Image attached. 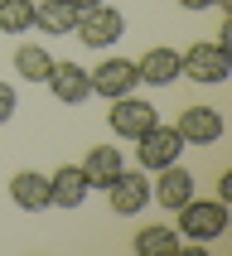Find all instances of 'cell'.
I'll list each match as a JSON object with an SVG mask.
<instances>
[{
	"mask_svg": "<svg viewBox=\"0 0 232 256\" xmlns=\"http://www.w3.org/2000/svg\"><path fill=\"white\" fill-rule=\"evenodd\" d=\"M179 78H194V82L203 87H218L232 78V48L218 39H198L188 44L184 54H179Z\"/></svg>",
	"mask_w": 232,
	"mask_h": 256,
	"instance_id": "1",
	"label": "cell"
},
{
	"mask_svg": "<svg viewBox=\"0 0 232 256\" xmlns=\"http://www.w3.org/2000/svg\"><path fill=\"white\" fill-rule=\"evenodd\" d=\"M228 232V203L222 198H194L179 208V237L188 246H203V242H218Z\"/></svg>",
	"mask_w": 232,
	"mask_h": 256,
	"instance_id": "2",
	"label": "cell"
},
{
	"mask_svg": "<svg viewBox=\"0 0 232 256\" xmlns=\"http://www.w3.org/2000/svg\"><path fill=\"white\" fill-rule=\"evenodd\" d=\"M179 155H184V140H179V130L164 126V121H155L145 136H136V160H140L145 174H155V170H164V164H174Z\"/></svg>",
	"mask_w": 232,
	"mask_h": 256,
	"instance_id": "3",
	"label": "cell"
},
{
	"mask_svg": "<svg viewBox=\"0 0 232 256\" xmlns=\"http://www.w3.org/2000/svg\"><path fill=\"white\" fill-rule=\"evenodd\" d=\"M121 34H126V20H121V10L106 5V0L78 14V39H82L87 48H97V54H102V48H112Z\"/></svg>",
	"mask_w": 232,
	"mask_h": 256,
	"instance_id": "4",
	"label": "cell"
},
{
	"mask_svg": "<svg viewBox=\"0 0 232 256\" xmlns=\"http://www.w3.org/2000/svg\"><path fill=\"white\" fill-rule=\"evenodd\" d=\"M155 102H140L136 92H126V97L112 102V112H106V126L121 136V140H136V136H145V130L155 126Z\"/></svg>",
	"mask_w": 232,
	"mask_h": 256,
	"instance_id": "5",
	"label": "cell"
},
{
	"mask_svg": "<svg viewBox=\"0 0 232 256\" xmlns=\"http://www.w3.org/2000/svg\"><path fill=\"white\" fill-rule=\"evenodd\" d=\"M174 130H179V140H184V145H218V140H222V130H228V121H222V112L194 102V106L179 112Z\"/></svg>",
	"mask_w": 232,
	"mask_h": 256,
	"instance_id": "6",
	"label": "cell"
},
{
	"mask_svg": "<svg viewBox=\"0 0 232 256\" xmlns=\"http://www.w3.org/2000/svg\"><path fill=\"white\" fill-rule=\"evenodd\" d=\"M87 82H92V92L106 102L126 97V92H136L140 87V72H136V63L130 58H106V63H97V68L87 72Z\"/></svg>",
	"mask_w": 232,
	"mask_h": 256,
	"instance_id": "7",
	"label": "cell"
},
{
	"mask_svg": "<svg viewBox=\"0 0 232 256\" xmlns=\"http://www.w3.org/2000/svg\"><path fill=\"white\" fill-rule=\"evenodd\" d=\"M44 82L54 87V97L63 102V106H82V102L92 97L87 68L78 63V58H54V68H48V78H44Z\"/></svg>",
	"mask_w": 232,
	"mask_h": 256,
	"instance_id": "8",
	"label": "cell"
},
{
	"mask_svg": "<svg viewBox=\"0 0 232 256\" xmlns=\"http://www.w3.org/2000/svg\"><path fill=\"white\" fill-rule=\"evenodd\" d=\"M106 198H112V213L116 218H136L150 203V174L145 170H121L106 188Z\"/></svg>",
	"mask_w": 232,
	"mask_h": 256,
	"instance_id": "9",
	"label": "cell"
},
{
	"mask_svg": "<svg viewBox=\"0 0 232 256\" xmlns=\"http://www.w3.org/2000/svg\"><path fill=\"white\" fill-rule=\"evenodd\" d=\"M198 188H194V174L174 160V164H164V170H155V184H150V198L160 203V208H170V213H179L188 198H194Z\"/></svg>",
	"mask_w": 232,
	"mask_h": 256,
	"instance_id": "10",
	"label": "cell"
},
{
	"mask_svg": "<svg viewBox=\"0 0 232 256\" xmlns=\"http://www.w3.org/2000/svg\"><path fill=\"white\" fill-rule=\"evenodd\" d=\"M87 194H92V184H87L82 164H63V170L48 174V198H54L58 208H82Z\"/></svg>",
	"mask_w": 232,
	"mask_h": 256,
	"instance_id": "11",
	"label": "cell"
},
{
	"mask_svg": "<svg viewBox=\"0 0 232 256\" xmlns=\"http://www.w3.org/2000/svg\"><path fill=\"white\" fill-rule=\"evenodd\" d=\"M10 198H14V208H24V213H44L48 208V174H39V170H20V174H10Z\"/></svg>",
	"mask_w": 232,
	"mask_h": 256,
	"instance_id": "12",
	"label": "cell"
},
{
	"mask_svg": "<svg viewBox=\"0 0 232 256\" xmlns=\"http://www.w3.org/2000/svg\"><path fill=\"white\" fill-rule=\"evenodd\" d=\"M126 170V160H121V150L116 145H92L82 160V174H87V184L92 188H112V179Z\"/></svg>",
	"mask_w": 232,
	"mask_h": 256,
	"instance_id": "13",
	"label": "cell"
},
{
	"mask_svg": "<svg viewBox=\"0 0 232 256\" xmlns=\"http://www.w3.org/2000/svg\"><path fill=\"white\" fill-rule=\"evenodd\" d=\"M136 72H140V82H150V87H170V82H179V54L174 48H150L145 58H136Z\"/></svg>",
	"mask_w": 232,
	"mask_h": 256,
	"instance_id": "14",
	"label": "cell"
},
{
	"mask_svg": "<svg viewBox=\"0 0 232 256\" xmlns=\"http://www.w3.org/2000/svg\"><path fill=\"white\" fill-rule=\"evenodd\" d=\"M78 5H72V0H39V5H34V24L44 29V34H72V29H78Z\"/></svg>",
	"mask_w": 232,
	"mask_h": 256,
	"instance_id": "15",
	"label": "cell"
},
{
	"mask_svg": "<svg viewBox=\"0 0 232 256\" xmlns=\"http://www.w3.org/2000/svg\"><path fill=\"white\" fill-rule=\"evenodd\" d=\"M130 246H136L140 256H155V252H160V256H174L179 246H188V242L179 237V228L155 222V228H140V232H136V242H130Z\"/></svg>",
	"mask_w": 232,
	"mask_h": 256,
	"instance_id": "16",
	"label": "cell"
},
{
	"mask_svg": "<svg viewBox=\"0 0 232 256\" xmlns=\"http://www.w3.org/2000/svg\"><path fill=\"white\" fill-rule=\"evenodd\" d=\"M48 68H54V54H48V48H39V44H20V48H14V72H20L24 82H44Z\"/></svg>",
	"mask_w": 232,
	"mask_h": 256,
	"instance_id": "17",
	"label": "cell"
},
{
	"mask_svg": "<svg viewBox=\"0 0 232 256\" xmlns=\"http://www.w3.org/2000/svg\"><path fill=\"white\" fill-rule=\"evenodd\" d=\"M34 29V0H0V34Z\"/></svg>",
	"mask_w": 232,
	"mask_h": 256,
	"instance_id": "18",
	"label": "cell"
},
{
	"mask_svg": "<svg viewBox=\"0 0 232 256\" xmlns=\"http://www.w3.org/2000/svg\"><path fill=\"white\" fill-rule=\"evenodd\" d=\"M14 106H20V92H14L10 82H0V126L14 116Z\"/></svg>",
	"mask_w": 232,
	"mask_h": 256,
	"instance_id": "19",
	"label": "cell"
},
{
	"mask_svg": "<svg viewBox=\"0 0 232 256\" xmlns=\"http://www.w3.org/2000/svg\"><path fill=\"white\" fill-rule=\"evenodd\" d=\"M179 10H188V14H198V10H228L232 14V0H179Z\"/></svg>",
	"mask_w": 232,
	"mask_h": 256,
	"instance_id": "20",
	"label": "cell"
},
{
	"mask_svg": "<svg viewBox=\"0 0 232 256\" xmlns=\"http://www.w3.org/2000/svg\"><path fill=\"white\" fill-rule=\"evenodd\" d=\"M218 198H222V203H228V198H232V170H228V174H222V179H218Z\"/></svg>",
	"mask_w": 232,
	"mask_h": 256,
	"instance_id": "21",
	"label": "cell"
},
{
	"mask_svg": "<svg viewBox=\"0 0 232 256\" xmlns=\"http://www.w3.org/2000/svg\"><path fill=\"white\" fill-rule=\"evenodd\" d=\"M72 5H78V10H92V5H102V0H72Z\"/></svg>",
	"mask_w": 232,
	"mask_h": 256,
	"instance_id": "22",
	"label": "cell"
}]
</instances>
